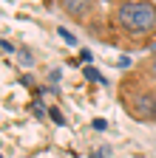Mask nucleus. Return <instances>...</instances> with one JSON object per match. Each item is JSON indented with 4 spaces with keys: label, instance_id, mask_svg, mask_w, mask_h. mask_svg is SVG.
Listing matches in <instances>:
<instances>
[{
    "label": "nucleus",
    "instance_id": "nucleus-2",
    "mask_svg": "<svg viewBox=\"0 0 156 158\" xmlns=\"http://www.w3.org/2000/svg\"><path fill=\"white\" fill-rule=\"evenodd\" d=\"M116 99L125 110L139 124H156V85H150L145 76H139L133 68L122 73L116 82Z\"/></svg>",
    "mask_w": 156,
    "mask_h": 158
},
{
    "label": "nucleus",
    "instance_id": "nucleus-5",
    "mask_svg": "<svg viewBox=\"0 0 156 158\" xmlns=\"http://www.w3.org/2000/svg\"><path fill=\"white\" fill-rule=\"evenodd\" d=\"M48 116L54 118V122H57V124H63V122H65V118H63V113H60V110H57V107H51V110H48Z\"/></svg>",
    "mask_w": 156,
    "mask_h": 158
},
{
    "label": "nucleus",
    "instance_id": "nucleus-4",
    "mask_svg": "<svg viewBox=\"0 0 156 158\" xmlns=\"http://www.w3.org/2000/svg\"><path fill=\"white\" fill-rule=\"evenodd\" d=\"M133 71L139 76H145L150 85H156V54H148L145 59H139V62L133 65Z\"/></svg>",
    "mask_w": 156,
    "mask_h": 158
},
{
    "label": "nucleus",
    "instance_id": "nucleus-3",
    "mask_svg": "<svg viewBox=\"0 0 156 158\" xmlns=\"http://www.w3.org/2000/svg\"><path fill=\"white\" fill-rule=\"evenodd\" d=\"M57 11H60L63 17H68L71 23L88 28L94 20L102 14V6L91 3V0H57Z\"/></svg>",
    "mask_w": 156,
    "mask_h": 158
},
{
    "label": "nucleus",
    "instance_id": "nucleus-1",
    "mask_svg": "<svg viewBox=\"0 0 156 158\" xmlns=\"http://www.w3.org/2000/svg\"><path fill=\"white\" fill-rule=\"evenodd\" d=\"M85 31L96 43L122 51L150 48L156 43V3H148V0L111 3Z\"/></svg>",
    "mask_w": 156,
    "mask_h": 158
},
{
    "label": "nucleus",
    "instance_id": "nucleus-6",
    "mask_svg": "<svg viewBox=\"0 0 156 158\" xmlns=\"http://www.w3.org/2000/svg\"><path fill=\"white\" fill-rule=\"evenodd\" d=\"M85 76H88V79H94V82H100V73H96L94 68H85Z\"/></svg>",
    "mask_w": 156,
    "mask_h": 158
}]
</instances>
